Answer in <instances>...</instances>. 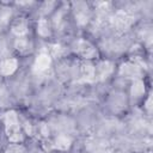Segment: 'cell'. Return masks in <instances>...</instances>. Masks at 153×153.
I'll list each match as a JSON object with an SVG mask.
<instances>
[{
	"instance_id": "1",
	"label": "cell",
	"mask_w": 153,
	"mask_h": 153,
	"mask_svg": "<svg viewBox=\"0 0 153 153\" xmlns=\"http://www.w3.org/2000/svg\"><path fill=\"white\" fill-rule=\"evenodd\" d=\"M2 122L5 127V136L10 143L23 145L25 140V131L19 122L17 111L7 110L2 116Z\"/></svg>"
},
{
	"instance_id": "2",
	"label": "cell",
	"mask_w": 153,
	"mask_h": 153,
	"mask_svg": "<svg viewBox=\"0 0 153 153\" xmlns=\"http://www.w3.org/2000/svg\"><path fill=\"white\" fill-rule=\"evenodd\" d=\"M74 53L84 61H93L99 57V51L96 45L85 38H79L74 42Z\"/></svg>"
},
{
	"instance_id": "3",
	"label": "cell",
	"mask_w": 153,
	"mask_h": 153,
	"mask_svg": "<svg viewBox=\"0 0 153 153\" xmlns=\"http://www.w3.org/2000/svg\"><path fill=\"white\" fill-rule=\"evenodd\" d=\"M118 74L127 79H141L142 75V67L137 61H126L118 67Z\"/></svg>"
},
{
	"instance_id": "4",
	"label": "cell",
	"mask_w": 153,
	"mask_h": 153,
	"mask_svg": "<svg viewBox=\"0 0 153 153\" xmlns=\"http://www.w3.org/2000/svg\"><path fill=\"white\" fill-rule=\"evenodd\" d=\"M96 67V80L103 81L110 78L115 71V65L109 60H102L94 63Z\"/></svg>"
},
{
	"instance_id": "5",
	"label": "cell",
	"mask_w": 153,
	"mask_h": 153,
	"mask_svg": "<svg viewBox=\"0 0 153 153\" xmlns=\"http://www.w3.org/2000/svg\"><path fill=\"white\" fill-rule=\"evenodd\" d=\"M74 10V19L78 25L85 26L91 19V11L85 2H76Z\"/></svg>"
},
{
	"instance_id": "6",
	"label": "cell",
	"mask_w": 153,
	"mask_h": 153,
	"mask_svg": "<svg viewBox=\"0 0 153 153\" xmlns=\"http://www.w3.org/2000/svg\"><path fill=\"white\" fill-rule=\"evenodd\" d=\"M11 32L17 37H26L29 32V22L24 17H17L11 22L10 25Z\"/></svg>"
},
{
	"instance_id": "7",
	"label": "cell",
	"mask_w": 153,
	"mask_h": 153,
	"mask_svg": "<svg viewBox=\"0 0 153 153\" xmlns=\"http://www.w3.org/2000/svg\"><path fill=\"white\" fill-rule=\"evenodd\" d=\"M51 62H53V60H51V56L49 55V53L42 51L37 55V57L33 61V71L36 73H43L50 68Z\"/></svg>"
},
{
	"instance_id": "8",
	"label": "cell",
	"mask_w": 153,
	"mask_h": 153,
	"mask_svg": "<svg viewBox=\"0 0 153 153\" xmlns=\"http://www.w3.org/2000/svg\"><path fill=\"white\" fill-rule=\"evenodd\" d=\"M19 67V61L17 57H7L0 62V74L2 76L13 75Z\"/></svg>"
},
{
	"instance_id": "9",
	"label": "cell",
	"mask_w": 153,
	"mask_h": 153,
	"mask_svg": "<svg viewBox=\"0 0 153 153\" xmlns=\"http://www.w3.org/2000/svg\"><path fill=\"white\" fill-rule=\"evenodd\" d=\"M36 33L43 38L48 39L53 35V24L48 18H39L36 23Z\"/></svg>"
},
{
	"instance_id": "10",
	"label": "cell",
	"mask_w": 153,
	"mask_h": 153,
	"mask_svg": "<svg viewBox=\"0 0 153 153\" xmlns=\"http://www.w3.org/2000/svg\"><path fill=\"white\" fill-rule=\"evenodd\" d=\"M13 48L19 55H27L32 50V44L27 37H17L13 42Z\"/></svg>"
},
{
	"instance_id": "11",
	"label": "cell",
	"mask_w": 153,
	"mask_h": 153,
	"mask_svg": "<svg viewBox=\"0 0 153 153\" xmlns=\"http://www.w3.org/2000/svg\"><path fill=\"white\" fill-rule=\"evenodd\" d=\"M146 94V84L142 79L131 80L130 85V96L134 99H141Z\"/></svg>"
},
{
	"instance_id": "12",
	"label": "cell",
	"mask_w": 153,
	"mask_h": 153,
	"mask_svg": "<svg viewBox=\"0 0 153 153\" xmlns=\"http://www.w3.org/2000/svg\"><path fill=\"white\" fill-rule=\"evenodd\" d=\"M80 72L85 81L91 82L96 80V67L93 61H84L80 66Z\"/></svg>"
},
{
	"instance_id": "13",
	"label": "cell",
	"mask_w": 153,
	"mask_h": 153,
	"mask_svg": "<svg viewBox=\"0 0 153 153\" xmlns=\"http://www.w3.org/2000/svg\"><path fill=\"white\" fill-rule=\"evenodd\" d=\"M73 145V140L71 139V136L68 135H65V134H61V135H57L53 142V147L57 151H61V152H66L68 151Z\"/></svg>"
},
{
	"instance_id": "14",
	"label": "cell",
	"mask_w": 153,
	"mask_h": 153,
	"mask_svg": "<svg viewBox=\"0 0 153 153\" xmlns=\"http://www.w3.org/2000/svg\"><path fill=\"white\" fill-rule=\"evenodd\" d=\"M4 153H25V148L23 145H18V143H10Z\"/></svg>"
},
{
	"instance_id": "15",
	"label": "cell",
	"mask_w": 153,
	"mask_h": 153,
	"mask_svg": "<svg viewBox=\"0 0 153 153\" xmlns=\"http://www.w3.org/2000/svg\"><path fill=\"white\" fill-rule=\"evenodd\" d=\"M51 54H49L50 56H60L61 55V53L63 51V48L61 47V45H59V44H53L51 45Z\"/></svg>"
},
{
	"instance_id": "16",
	"label": "cell",
	"mask_w": 153,
	"mask_h": 153,
	"mask_svg": "<svg viewBox=\"0 0 153 153\" xmlns=\"http://www.w3.org/2000/svg\"><path fill=\"white\" fill-rule=\"evenodd\" d=\"M143 108L148 114H151V111H152V97H151V94H148L147 98L143 100Z\"/></svg>"
}]
</instances>
